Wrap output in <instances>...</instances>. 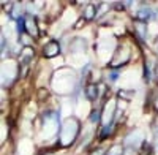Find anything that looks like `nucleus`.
<instances>
[{
    "mask_svg": "<svg viewBox=\"0 0 158 155\" xmlns=\"http://www.w3.org/2000/svg\"><path fill=\"white\" fill-rule=\"evenodd\" d=\"M95 18V6L94 5H87L84 10V19L85 21H92Z\"/></svg>",
    "mask_w": 158,
    "mask_h": 155,
    "instance_id": "6",
    "label": "nucleus"
},
{
    "mask_svg": "<svg viewBox=\"0 0 158 155\" xmlns=\"http://www.w3.org/2000/svg\"><path fill=\"white\" fill-rule=\"evenodd\" d=\"M153 15H152V10L150 8H142V10H139L138 13H136V18H138V21H147L149 18H152Z\"/></svg>",
    "mask_w": 158,
    "mask_h": 155,
    "instance_id": "5",
    "label": "nucleus"
},
{
    "mask_svg": "<svg viewBox=\"0 0 158 155\" xmlns=\"http://www.w3.org/2000/svg\"><path fill=\"white\" fill-rule=\"evenodd\" d=\"M85 94H87V97H89L90 100H95V98H97V95H98L97 86H87V89H85Z\"/></svg>",
    "mask_w": 158,
    "mask_h": 155,
    "instance_id": "7",
    "label": "nucleus"
},
{
    "mask_svg": "<svg viewBox=\"0 0 158 155\" xmlns=\"http://www.w3.org/2000/svg\"><path fill=\"white\" fill-rule=\"evenodd\" d=\"M90 155H106V153H104V150H103V149H97V152L90 153Z\"/></svg>",
    "mask_w": 158,
    "mask_h": 155,
    "instance_id": "12",
    "label": "nucleus"
},
{
    "mask_svg": "<svg viewBox=\"0 0 158 155\" xmlns=\"http://www.w3.org/2000/svg\"><path fill=\"white\" fill-rule=\"evenodd\" d=\"M77 132H79V124H77V120H76V119H68L67 122L63 124V127H62V133H60V136H62V144H63V146L71 144L73 141L76 139V136H77Z\"/></svg>",
    "mask_w": 158,
    "mask_h": 155,
    "instance_id": "1",
    "label": "nucleus"
},
{
    "mask_svg": "<svg viewBox=\"0 0 158 155\" xmlns=\"http://www.w3.org/2000/svg\"><path fill=\"white\" fill-rule=\"evenodd\" d=\"M106 155H122V147L120 146H114Z\"/></svg>",
    "mask_w": 158,
    "mask_h": 155,
    "instance_id": "9",
    "label": "nucleus"
},
{
    "mask_svg": "<svg viewBox=\"0 0 158 155\" xmlns=\"http://www.w3.org/2000/svg\"><path fill=\"white\" fill-rule=\"evenodd\" d=\"M135 30L139 35L141 40H146V38H147V25H146L144 21H136L135 22Z\"/></svg>",
    "mask_w": 158,
    "mask_h": 155,
    "instance_id": "3",
    "label": "nucleus"
},
{
    "mask_svg": "<svg viewBox=\"0 0 158 155\" xmlns=\"http://www.w3.org/2000/svg\"><path fill=\"white\" fill-rule=\"evenodd\" d=\"M25 30L30 33V36H38V27L33 19H27L25 21Z\"/></svg>",
    "mask_w": 158,
    "mask_h": 155,
    "instance_id": "4",
    "label": "nucleus"
},
{
    "mask_svg": "<svg viewBox=\"0 0 158 155\" xmlns=\"http://www.w3.org/2000/svg\"><path fill=\"white\" fill-rule=\"evenodd\" d=\"M32 56H33L32 49H24V51H22V57H21L22 63H27V62H29V59H32Z\"/></svg>",
    "mask_w": 158,
    "mask_h": 155,
    "instance_id": "8",
    "label": "nucleus"
},
{
    "mask_svg": "<svg viewBox=\"0 0 158 155\" xmlns=\"http://www.w3.org/2000/svg\"><path fill=\"white\" fill-rule=\"evenodd\" d=\"M98 119H100V111L97 109V111L92 112V115H90V120H92V122H98Z\"/></svg>",
    "mask_w": 158,
    "mask_h": 155,
    "instance_id": "10",
    "label": "nucleus"
},
{
    "mask_svg": "<svg viewBox=\"0 0 158 155\" xmlns=\"http://www.w3.org/2000/svg\"><path fill=\"white\" fill-rule=\"evenodd\" d=\"M118 97H128V100L133 97V92H127V90H120V94H118Z\"/></svg>",
    "mask_w": 158,
    "mask_h": 155,
    "instance_id": "11",
    "label": "nucleus"
},
{
    "mask_svg": "<svg viewBox=\"0 0 158 155\" xmlns=\"http://www.w3.org/2000/svg\"><path fill=\"white\" fill-rule=\"evenodd\" d=\"M43 52H44V57H48V59L56 57V56L60 52V46H59V43H57V41H49V43L44 46Z\"/></svg>",
    "mask_w": 158,
    "mask_h": 155,
    "instance_id": "2",
    "label": "nucleus"
}]
</instances>
